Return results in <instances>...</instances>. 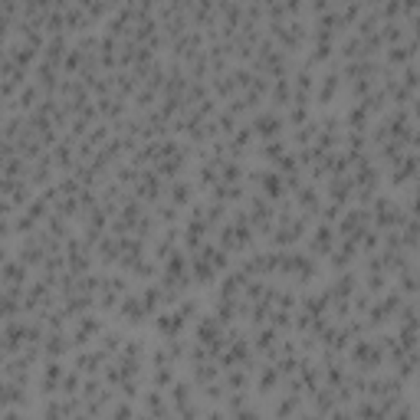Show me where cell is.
<instances>
[{"instance_id": "1", "label": "cell", "mask_w": 420, "mask_h": 420, "mask_svg": "<svg viewBox=\"0 0 420 420\" xmlns=\"http://www.w3.org/2000/svg\"><path fill=\"white\" fill-rule=\"evenodd\" d=\"M348 365L361 371V375H375L384 368V348L377 345L375 335H361V338H352V345L345 348Z\"/></svg>"}, {"instance_id": "2", "label": "cell", "mask_w": 420, "mask_h": 420, "mask_svg": "<svg viewBox=\"0 0 420 420\" xmlns=\"http://www.w3.org/2000/svg\"><path fill=\"white\" fill-rule=\"evenodd\" d=\"M368 217H371V226L375 230H394L407 220V210L400 207V201L394 194H375V201L368 204Z\"/></svg>"}, {"instance_id": "3", "label": "cell", "mask_w": 420, "mask_h": 420, "mask_svg": "<svg viewBox=\"0 0 420 420\" xmlns=\"http://www.w3.org/2000/svg\"><path fill=\"white\" fill-rule=\"evenodd\" d=\"M249 129H253V135H259V138H280L282 131H286V119H282L276 108H266V112H256L253 115V122H249Z\"/></svg>"}, {"instance_id": "4", "label": "cell", "mask_w": 420, "mask_h": 420, "mask_svg": "<svg viewBox=\"0 0 420 420\" xmlns=\"http://www.w3.org/2000/svg\"><path fill=\"white\" fill-rule=\"evenodd\" d=\"M102 328H106V322H102L99 315H92V312L79 315V319H75L73 335H69V342H73V348H86V345L96 342V335L102 332Z\"/></svg>"}, {"instance_id": "5", "label": "cell", "mask_w": 420, "mask_h": 420, "mask_svg": "<svg viewBox=\"0 0 420 420\" xmlns=\"http://www.w3.org/2000/svg\"><path fill=\"white\" fill-rule=\"evenodd\" d=\"M164 191H168V184H164V178L154 171V168L141 171V178L135 181V197H138V201H148V204H158Z\"/></svg>"}, {"instance_id": "6", "label": "cell", "mask_w": 420, "mask_h": 420, "mask_svg": "<svg viewBox=\"0 0 420 420\" xmlns=\"http://www.w3.org/2000/svg\"><path fill=\"white\" fill-rule=\"evenodd\" d=\"M305 240H309V249H305V253H312L315 259H322V256L332 253V247H335V240H338V237H335V226L315 224V226H309Z\"/></svg>"}, {"instance_id": "7", "label": "cell", "mask_w": 420, "mask_h": 420, "mask_svg": "<svg viewBox=\"0 0 420 420\" xmlns=\"http://www.w3.org/2000/svg\"><path fill=\"white\" fill-rule=\"evenodd\" d=\"M115 309H119L122 325H131V328H141V325L151 319V315L145 312V305H141V296H138V292H135V296H129V292H125Z\"/></svg>"}, {"instance_id": "8", "label": "cell", "mask_w": 420, "mask_h": 420, "mask_svg": "<svg viewBox=\"0 0 420 420\" xmlns=\"http://www.w3.org/2000/svg\"><path fill=\"white\" fill-rule=\"evenodd\" d=\"M256 187H259V194L266 197V201H282V197L289 194L286 191V178H282L276 168H270V171H259V181H256Z\"/></svg>"}, {"instance_id": "9", "label": "cell", "mask_w": 420, "mask_h": 420, "mask_svg": "<svg viewBox=\"0 0 420 420\" xmlns=\"http://www.w3.org/2000/svg\"><path fill=\"white\" fill-rule=\"evenodd\" d=\"M66 368L59 365V358H46L43 361V375H40V398H53L59 394V381H63Z\"/></svg>"}, {"instance_id": "10", "label": "cell", "mask_w": 420, "mask_h": 420, "mask_svg": "<svg viewBox=\"0 0 420 420\" xmlns=\"http://www.w3.org/2000/svg\"><path fill=\"white\" fill-rule=\"evenodd\" d=\"M151 328L161 335V338H174V335H184L187 322H184V319L174 312V309H168V312H164V309H158V312H154V319H151Z\"/></svg>"}, {"instance_id": "11", "label": "cell", "mask_w": 420, "mask_h": 420, "mask_svg": "<svg viewBox=\"0 0 420 420\" xmlns=\"http://www.w3.org/2000/svg\"><path fill=\"white\" fill-rule=\"evenodd\" d=\"M138 400H141V414H145V417H174V414H171V400H168L164 391L148 388Z\"/></svg>"}, {"instance_id": "12", "label": "cell", "mask_w": 420, "mask_h": 420, "mask_svg": "<svg viewBox=\"0 0 420 420\" xmlns=\"http://www.w3.org/2000/svg\"><path fill=\"white\" fill-rule=\"evenodd\" d=\"M292 197H296V207H299V214L305 217H319V207H322V194L315 191V184H299L296 191H292Z\"/></svg>"}, {"instance_id": "13", "label": "cell", "mask_w": 420, "mask_h": 420, "mask_svg": "<svg viewBox=\"0 0 420 420\" xmlns=\"http://www.w3.org/2000/svg\"><path fill=\"white\" fill-rule=\"evenodd\" d=\"M325 197L338 207L352 204V174H332V178H328V187H325Z\"/></svg>"}, {"instance_id": "14", "label": "cell", "mask_w": 420, "mask_h": 420, "mask_svg": "<svg viewBox=\"0 0 420 420\" xmlns=\"http://www.w3.org/2000/svg\"><path fill=\"white\" fill-rule=\"evenodd\" d=\"M280 384H282V375L276 371V365H270V361H263V368H259L256 381H253V388H256V398H273Z\"/></svg>"}, {"instance_id": "15", "label": "cell", "mask_w": 420, "mask_h": 420, "mask_svg": "<svg viewBox=\"0 0 420 420\" xmlns=\"http://www.w3.org/2000/svg\"><path fill=\"white\" fill-rule=\"evenodd\" d=\"M247 273L240 270H226L224 273V282H220V292H217V299H237V296H243V286H247Z\"/></svg>"}, {"instance_id": "16", "label": "cell", "mask_w": 420, "mask_h": 420, "mask_svg": "<svg viewBox=\"0 0 420 420\" xmlns=\"http://www.w3.org/2000/svg\"><path fill=\"white\" fill-rule=\"evenodd\" d=\"M27 280H30V266L20 263V259H7L0 266V282L3 286H27Z\"/></svg>"}, {"instance_id": "17", "label": "cell", "mask_w": 420, "mask_h": 420, "mask_svg": "<svg viewBox=\"0 0 420 420\" xmlns=\"http://www.w3.org/2000/svg\"><path fill=\"white\" fill-rule=\"evenodd\" d=\"M119 256H122V243H119L115 233H108V237H102L96 243V259L102 263V266H115Z\"/></svg>"}, {"instance_id": "18", "label": "cell", "mask_w": 420, "mask_h": 420, "mask_svg": "<svg viewBox=\"0 0 420 420\" xmlns=\"http://www.w3.org/2000/svg\"><path fill=\"white\" fill-rule=\"evenodd\" d=\"M66 50H69V46H66V36H63V33H56V36H50V40L43 43V50H40V53H43V63H50V66H56V69H59V66H63Z\"/></svg>"}, {"instance_id": "19", "label": "cell", "mask_w": 420, "mask_h": 420, "mask_svg": "<svg viewBox=\"0 0 420 420\" xmlns=\"http://www.w3.org/2000/svg\"><path fill=\"white\" fill-rule=\"evenodd\" d=\"M273 414H276V417H296V414H305V398H302V394H280Z\"/></svg>"}, {"instance_id": "20", "label": "cell", "mask_w": 420, "mask_h": 420, "mask_svg": "<svg viewBox=\"0 0 420 420\" xmlns=\"http://www.w3.org/2000/svg\"><path fill=\"white\" fill-rule=\"evenodd\" d=\"M371 115H368V108L361 106V102H355V106L345 112V119H342V125H345L348 131H368V125H371Z\"/></svg>"}, {"instance_id": "21", "label": "cell", "mask_w": 420, "mask_h": 420, "mask_svg": "<svg viewBox=\"0 0 420 420\" xmlns=\"http://www.w3.org/2000/svg\"><path fill=\"white\" fill-rule=\"evenodd\" d=\"M168 201H171L174 207H187L194 201V187L184 181V178H174V181L168 184Z\"/></svg>"}, {"instance_id": "22", "label": "cell", "mask_w": 420, "mask_h": 420, "mask_svg": "<svg viewBox=\"0 0 420 420\" xmlns=\"http://www.w3.org/2000/svg\"><path fill=\"white\" fill-rule=\"evenodd\" d=\"M122 342H125V335L115 332V328H102V332L96 335V348H102V352H106L108 358H115V355H119Z\"/></svg>"}, {"instance_id": "23", "label": "cell", "mask_w": 420, "mask_h": 420, "mask_svg": "<svg viewBox=\"0 0 420 420\" xmlns=\"http://www.w3.org/2000/svg\"><path fill=\"white\" fill-rule=\"evenodd\" d=\"M178 377V365H161V368H151L148 375V388L154 391H168L171 388V381Z\"/></svg>"}, {"instance_id": "24", "label": "cell", "mask_w": 420, "mask_h": 420, "mask_svg": "<svg viewBox=\"0 0 420 420\" xmlns=\"http://www.w3.org/2000/svg\"><path fill=\"white\" fill-rule=\"evenodd\" d=\"M286 151H289V141L280 135V138H266L263 145H259V158H266V161H276V158H280V154H286Z\"/></svg>"}, {"instance_id": "25", "label": "cell", "mask_w": 420, "mask_h": 420, "mask_svg": "<svg viewBox=\"0 0 420 420\" xmlns=\"http://www.w3.org/2000/svg\"><path fill=\"white\" fill-rule=\"evenodd\" d=\"M79 388H82V375L75 368H66L63 381H59V394L63 398H79Z\"/></svg>"}, {"instance_id": "26", "label": "cell", "mask_w": 420, "mask_h": 420, "mask_svg": "<svg viewBox=\"0 0 420 420\" xmlns=\"http://www.w3.org/2000/svg\"><path fill=\"white\" fill-rule=\"evenodd\" d=\"M36 99H40V86H23L17 102H13V108H17V112H30V108L36 106Z\"/></svg>"}, {"instance_id": "27", "label": "cell", "mask_w": 420, "mask_h": 420, "mask_svg": "<svg viewBox=\"0 0 420 420\" xmlns=\"http://www.w3.org/2000/svg\"><path fill=\"white\" fill-rule=\"evenodd\" d=\"M309 119H312V115H309V106H292L289 112H286V129H299V125H305Z\"/></svg>"}, {"instance_id": "28", "label": "cell", "mask_w": 420, "mask_h": 420, "mask_svg": "<svg viewBox=\"0 0 420 420\" xmlns=\"http://www.w3.org/2000/svg\"><path fill=\"white\" fill-rule=\"evenodd\" d=\"M178 210H181V207H174L171 201H168V204H161V207H158V210H154V217H158V224H168V226H174V224H178V220H181V214H178Z\"/></svg>"}, {"instance_id": "29", "label": "cell", "mask_w": 420, "mask_h": 420, "mask_svg": "<svg viewBox=\"0 0 420 420\" xmlns=\"http://www.w3.org/2000/svg\"><path fill=\"white\" fill-rule=\"evenodd\" d=\"M33 230H36V220H33L30 214L13 217V233H20V237H27V233H33Z\"/></svg>"}, {"instance_id": "30", "label": "cell", "mask_w": 420, "mask_h": 420, "mask_svg": "<svg viewBox=\"0 0 420 420\" xmlns=\"http://www.w3.org/2000/svg\"><path fill=\"white\" fill-rule=\"evenodd\" d=\"M7 233H13V224H10V217H0V240L7 237Z\"/></svg>"}, {"instance_id": "31", "label": "cell", "mask_w": 420, "mask_h": 420, "mask_svg": "<svg viewBox=\"0 0 420 420\" xmlns=\"http://www.w3.org/2000/svg\"><path fill=\"white\" fill-rule=\"evenodd\" d=\"M0 266H3V263H0Z\"/></svg>"}, {"instance_id": "32", "label": "cell", "mask_w": 420, "mask_h": 420, "mask_svg": "<svg viewBox=\"0 0 420 420\" xmlns=\"http://www.w3.org/2000/svg\"><path fill=\"white\" fill-rule=\"evenodd\" d=\"M0 243H3V240H0Z\"/></svg>"}]
</instances>
